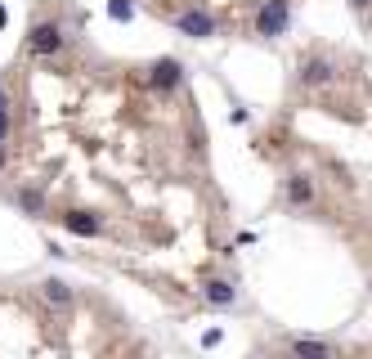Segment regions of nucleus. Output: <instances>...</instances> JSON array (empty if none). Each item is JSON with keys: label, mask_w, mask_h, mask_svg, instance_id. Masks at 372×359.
I'll use <instances>...</instances> for the list:
<instances>
[{"label": "nucleus", "mask_w": 372, "mask_h": 359, "mask_svg": "<svg viewBox=\"0 0 372 359\" xmlns=\"http://www.w3.org/2000/svg\"><path fill=\"white\" fill-rule=\"evenodd\" d=\"M287 23H292V5H287V0H265L260 14H256V36L278 41V36L287 32Z\"/></svg>", "instance_id": "nucleus-1"}, {"label": "nucleus", "mask_w": 372, "mask_h": 359, "mask_svg": "<svg viewBox=\"0 0 372 359\" xmlns=\"http://www.w3.org/2000/svg\"><path fill=\"white\" fill-rule=\"evenodd\" d=\"M27 49H32L36 59L58 54V49H63V28H58V23H32V32H27Z\"/></svg>", "instance_id": "nucleus-2"}, {"label": "nucleus", "mask_w": 372, "mask_h": 359, "mask_svg": "<svg viewBox=\"0 0 372 359\" xmlns=\"http://www.w3.org/2000/svg\"><path fill=\"white\" fill-rule=\"evenodd\" d=\"M180 36H193V41H206V36H216V18L206 14V9H184L175 18Z\"/></svg>", "instance_id": "nucleus-3"}, {"label": "nucleus", "mask_w": 372, "mask_h": 359, "mask_svg": "<svg viewBox=\"0 0 372 359\" xmlns=\"http://www.w3.org/2000/svg\"><path fill=\"white\" fill-rule=\"evenodd\" d=\"M63 229L77 233V238H99V233H104V220H99L94 212H68L63 216Z\"/></svg>", "instance_id": "nucleus-4"}, {"label": "nucleus", "mask_w": 372, "mask_h": 359, "mask_svg": "<svg viewBox=\"0 0 372 359\" xmlns=\"http://www.w3.org/2000/svg\"><path fill=\"white\" fill-rule=\"evenodd\" d=\"M157 85V90H180V81H184V68L175 63V59H157L153 63V77H148Z\"/></svg>", "instance_id": "nucleus-5"}, {"label": "nucleus", "mask_w": 372, "mask_h": 359, "mask_svg": "<svg viewBox=\"0 0 372 359\" xmlns=\"http://www.w3.org/2000/svg\"><path fill=\"white\" fill-rule=\"evenodd\" d=\"M332 77H337V68L328 59H305L301 63V85H328Z\"/></svg>", "instance_id": "nucleus-6"}, {"label": "nucleus", "mask_w": 372, "mask_h": 359, "mask_svg": "<svg viewBox=\"0 0 372 359\" xmlns=\"http://www.w3.org/2000/svg\"><path fill=\"white\" fill-rule=\"evenodd\" d=\"M202 296H206L211 305H233V301H238V292H233L229 279H211L206 288H202Z\"/></svg>", "instance_id": "nucleus-7"}, {"label": "nucleus", "mask_w": 372, "mask_h": 359, "mask_svg": "<svg viewBox=\"0 0 372 359\" xmlns=\"http://www.w3.org/2000/svg\"><path fill=\"white\" fill-rule=\"evenodd\" d=\"M41 292H45V301H49V305H72V301H77V292H72L63 279H45V283H41Z\"/></svg>", "instance_id": "nucleus-8"}, {"label": "nucleus", "mask_w": 372, "mask_h": 359, "mask_svg": "<svg viewBox=\"0 0 372 359\" xmlns=\"http://www.w3.org/2000/svg\"><path fill=\"white\" fill-rule=\"evenodd\" d=\"M287 351L309 355V359H328V355H332V346H328V341H305V337H296V341H287Z\"/></svg>", "instance_id": "nucleus-9"}, {"label": "nucleus", "mask_w": 372, "mask_h": 359, "mask_svg": "<svg viewBox=\"0 0 372 359\" xmlns=\"http://www.w3.org/2000/svg\"><path fill=\"white\" fill-rule=\"evenodd\" d=\"M309 197H314V184H309L305 176H292V180H287V202H296V207H305Z\"/></svg>", "instance_id": "nucleus-10"}, {"label": "nucleus", "mask_w": 372, "mask_h": 359, "mask_svg": "<svg viewBox=\"0 0 372 359\" xmlns=\"http://www.w3.org/2000/svg\"><path fill=\"white\" fill-rule=\"evenodd\" d=\"M18 207H23L27 216H41V212H45V197L36 193V189H23V193H18Z\"/></svg>", "instance_id": "nucleus-11"}, {"label": "nucleus", "mask_w": 372, "mask_h": 359, "mask_svg": "<svg viewBox=\"0 0 372 359\" xmlns=\"http://www.w3.org/2000/svg\"><path fill=\"white\" fill-rule=\"evenodd\" d=\"M108 18L130 23V18H135V5H130V0H108Z\"/></svg>", "instance_id": "nucleus-12"}, {"label": "nucleus", "mask_w": 372, "mask_h": 359, "mask_svg": "<svg viewBox=\"0 0 372 359\" xmlns=\"http://www.w3.org/2000/svg\"><path fill=\"white\" fill-rule=\"evenodd\" d=\"M9 140V108H0V144Z\"/></svg>", "instance_id": "nucleus-13"}, {"label": "nucleus", "mask_w": 372, "mask_h": 359, "mask_svg": "<svg viewBox=\"0 0 372 359\" xmlns=\"http://www.w3.org/2000/svg\"><path fill=\"white\" fill-rule=\"evenodd\" d=\"M350 5H354V9H368V5H372V0H350Z\"/></svg>", "instance_id": "nucleus-14"}, {"label": "nucleus", "mask_w": 372, "mask_h": 359, "mask_svg": "<svg viewBox=\"0 0 372 359\" xmlns=\"http://www.w3.org/2000/svg\"><path fill=\"white\" fill-rule=\"evenodd\" d=\"M5 23H9V14H5V5H0V28H5Z\"/></svg>", "instance_id": "nucleus-15"}, {"label": "nucleus", "mask_w": 372, "mask_h": 359, "mask_svg": "<svg viewBox=\"0 0 372 359\" xmlns=\"http://www.w3.org/2000/svg\"><path fill=\"white\" fill-rule=\"evenodd\" d=\"M0 108H9V95L5 90H0Z\"/></svg>", "instance_id": "nucleus-16"}, {"label": "nucleus", "mask_w": 372, "mask_h": 359, "mask_svg": "<svg viewBox=\"0 0 372 359\" xmlns=\"http://www.w3.org/2000/svg\"><path fill=\"white\" fill-rule=\"evenodd\" d=\"M0 171H5V144H0Z\"/></svg>", "instance_id": "nucleus-17"}]
</instances>
